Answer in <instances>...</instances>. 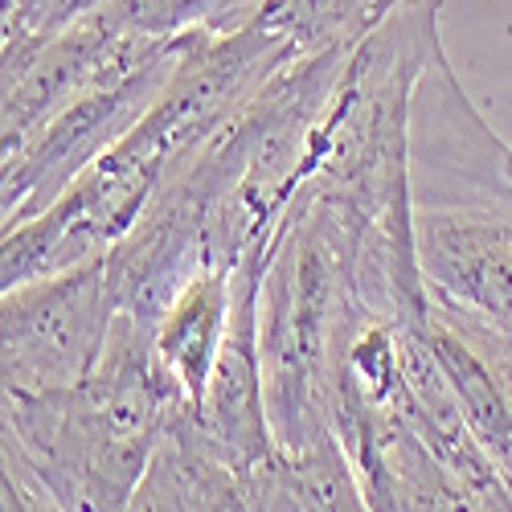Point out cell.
I'll use <instances>...</instances> for the list:
<instances>
[{
	"instance_id": "cell-1",
	"label": "cell",
	"mask_w": 512,
	"mask_h": 512,
	"mask_svg": "<svg viewBox=\"0 0 512 512\" xmlns=\"http://www.w3.org/2000/svg\"><path fill=\"white\" fill-rule=\"evenodd\" d=\"M41 508H127L144 467L193 398L156 353L152 324L115 312L95 369L66 390H0Z\"/></svg>"
},
{
	"instance_id": "cell-2",
	"label": "cell",
	"mask_w": 512,
	"mask_h": 512,
	"mask_svg": "<svg viewBox=\"0 0 512 512\" xmlns=\"http://www.w3.org/2000/svg\"><path fill=\"white\" fill-rule=\"evenodd\" d=\"M107 250L0 295V390L50 394L78 386L115 320Z\"/></svg>"
},
{
	"instance_id": "cell-3",
	"label": "cell",
	"mask_w": 512,
	"mask_h": 512,
	"mask_svg": "<svg viewBox=\"0 0 512 512\" xmlns=\"http://www.w3.org/2000/svg\"><path fill=\"white\" fill-rule=\"evenodd\" d=\"M406 152L414 209L512 201V148L467 103L443 46L414 78Z\"/></svg>"
},
{
	"instance_id": "cell-4",
	"label": "cell",
	"mask_w": 512,
	"mask_h": 512,
	"mask_svg": "<svg viewBox=\"0 0 512 512\" xmlns=\"http://www.w3.org/2000/svg\"><path fill=\"white\" fill-rule=\"evenodd\" d=\"M267 271V254H242L234 267V295H230V324L222 353L213 361L205 394L197 402V426L205 443L218 451L234 472L267 459L279 443L267 418V390H263V361H259V283Z\"/></svg>"
},
{
	"instance_id": "cell-5",
	"label": "cell",
	"mask_w": 512,
	"mask_h": 512,
	"mask_svg": "<svg viewBox=\"0 0 512 512\" xmlns=\"http://www.w3.org/2000/svg\"><path fill=\"white\" fill-rule=\"evenodd\" d=\"M414 250L431 291L512 324V201L414 209Z\"/></svg>"
},
{
	"instance_id": "cell-6",
	"label": "cell",
	"mask_w": 512,
	"mask_h": 512,
	"mask_svg": "<svg viewBox=\"0 0 512 512\" xmlns=\"http://www.w3.org/2000/svg\"><path fill=\"white\" fill-rule=\"evenodd\" d=\"M127 508H242L238 472L205 443L197 402L168 422Z\"/></svg>"
},
{
	"instance_id": "cell-7",
	"label": "cell",
	"mask_w": 512,
	"mask_h": 512,
	"mask_svg": "<svg viewBox=\"0 0 512 512\" xmlns=\"http://www.w3.org/2000/svg\"><path fill=\"white\" fill-rule=\"evenodd\" d=\"M230 295L234 271L226 267H201L168 304L152 328L160 361L173 369L193 402H201L213 361L222 353L226 324H230Z\"/></svg>"
},
{
	"instance_id": "cell-8",
	"label": "cell",
	"mask_w": 512,
	"mask_h": 512,
	"mask_svg": "<svg viewBox=\"0 0 512 512\" xmlns=\"http://www.w3.org/2000/svg\"><path fill=\"white\" fill-rule=\"evenodd\" d=\"M426 336H431V345L447 369V381L459 398V410H463L467 426H472L476 443L484 447V455L492 459V467L512 492V410H508L500 386L484 369V361L476 357V349L467 345L455 328H447L439 316H431V308H426Z\"/></svg>"
},
{
	"instance_id": "cell-9",
	"label": "cell",
	"mask_w": 512,
	"mask_h": 512,
	"mask_svg": "<svg viewBox=\"0 0 512 512\" xmlns=\"http://www.w3.org/2000/svg\"><path fill=\"white\" fill-rule=\"evenodd\" d=\"M406 0H254L246 21L283 37L295 58L320 50H353Z\"/></svg>"
},
{
	"instance_id": "cell-10",
	"label": "cell",
	"mask_w": 512,
	"mask_h": 512,
	"mask_svg": "<svg viewBox=\"0 0 512 512\" xmlns=\"http://www.w3.org/2000/svg\"><path fill=\"white\" fill-rule=\"evenodd\" d=\"M426 300H431V316H439L447 328H455L467 345L476 349V357L484 361V369L492 373V381L500 386L508 410H512V324L508 320H496V316H484L467 304H455L447 295L426 287Z\"/></svg>"
},
{
	"instance_id": "cell-11",
	"label": "cell",
	"mask_w": 512,
	"mask_h": 512,
	"mask_svg": "<svg viewBox=\"0 0 512 512\" xmlns=\"http://www.w3.org/2000/svg\"><path fill=\"white\" fill-rule=\"evenodd\" d=\"M29 29L21 17V0H0V74L9 70V62L29 46Z\"/></svg>"
}]
</instances>
